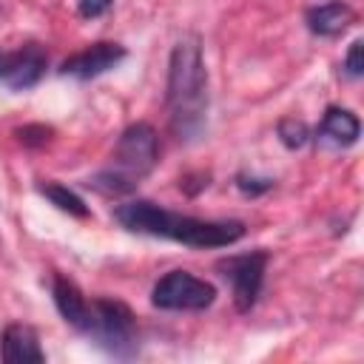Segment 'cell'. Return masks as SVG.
Instances as JSON below:
<instances>
[{
    "mask_svg": "<svg viewBox=\"0 0 364 364\" xmlns=\"http://www.w3.org/2000/svg\"><path fill=\"white\" fill-rule=\"evenodd\" d=\"M171 131L182 142H193L208 125V68L202 57V40L185 34L168 63V91H165Z\"/></svg>",
    "mask_w": 364,
    "mask_h": 364,
    "instance_id": "1",
    "label": "cell"
},
{
    "mask_svg": "<svg viewBox=\"0 0 364 364\" xmlns=\"http://www.w3.org/2000/svg\"><path fill=\"white\" fill-rule=\"evenodd\" d=\"M114 219L134 230V233H148V236H162L182 242L188 247H228L245 236V225L236 219L228 222H213V219H196V216H182L176 210L159 208L148 199L125 202L114 210Z\"/></svg>",
    "mask_w": 364,
    "mask_h": 364,
    "instance_id": "2",
    "label": "cell"
},
{
    "mask_svg": "<svg viewBox=\"0 0 364 364\" xmlns=\"http://www.w3.org/2000/svg\"><path fill=\"white\" fill-rule=\"evenodd\" d=\"M156 159H159L156 131L148 122H134L119 134L111 165L88 176V188L102 196H125L156 168Z\"/></svg>",
    "mask_w": 364,
    "mask_h": 364,
    "instance_id": "3",
    "label": "cell"
},
{
    "mask_svg": "<svg viewBox=\"0 0 364 364\" xmlns=\"http://www.w3.org/2000/svg\"><path fill=\"white\" fill-rule=\"evenodd\" d=\"M80 333L91 336L100 347L114 355H131L136 350V318L128 304L117 299H94L88 301Z\"/></svg>",
    "mask_w": 364,
    "mask_h": 364,
    "instance_id": "4",
    "label": "cell"
},
{
    "mask_svg": "<svg viewBox=\"0 0 364 364\" xmlns=\"http://www.w3.org/2000/svg\"><path fill=\"white\" fill-rule=\"evenodd\" d=\"M151 301L159 310H205L216 301V287L188 270H171L154 284Z\"/></svg>",
    "mask_w": 364,
    "mask_h": 364,
    "instance_id": "5",
    "label": "cell"
},
{
    "mask_svg": "<svg viewBox=\"0 0 364 364\" xmlns=\"http://www.w3.org/2000/svg\"><path fill=\"white\" fill-rule=\"evenodd\" d=\"M264 264H267V253L264 250L228 256V259H222L216 264L219 273L230 282L233 304H236L239 313H247L256 304V299L262 293V282H264Z\"/></svg>",
    "mask_w": 364,
    "mask_h": 364,
    "instance_id": "6",
    "label": "cell"
},
{
    "mask_svg": "<svg viewBox=\"0 0 364 364\" xmlns=\"http://www.w3.org/2000/svg\"><path fill=\"white\" fill-rule=\"evenodd\" d=\"M46 65L48 54L40 43H26L14 51H0V82L14 91H26L40 82Z\"/></svg>",
    "mask_w": 364,
    "mask_h": 364,
    "instance_id": "7",
    "label": "cell"
},
{
    "mask_svg": "<svg viewBox=\"0 0 364 364\" xmlns=\"http://www.w3.org/2000/svg\"><path fill=\"white\" fill-rule=\"evenodd\" d=\"M122 57H125V48L119 43H94V46L71 54L68 60H63L60 74H68L77 80H91V77H100L108 68H114Z\"/></svg>",
    "mask_w": 364,
    "mask_h": 364,
    "instance_id": "8",
    "label": "cell"
},
{
    "mask_svg": "<svg viewBox=\"0 0 364 364\" xmlns=\"http://www.w3.org/2000/svg\"><path fill=\"white\" fill-rule=\"evenodd\" d=\"M0 355L9 364H26V361L40 364V361H46V353L40 347V338H37L34 327H28V324H9L3 330Z\"/></svg>",
    "mask_w": 364,
    "mask_h": 364,
    "instance_id": "9",
    "label": "cell"
},
{
    "mask_svg": "<svg viewBox=\"0 0 364 364\" xmlns=\"http://www.w3.org/2000/svg\"><path fill=\"white\" fill-rule=\"evenodd\" d=\"M318 139L321 142H330L336 148H347L353 142H358V134H361V122L353 111L347 108H338V105H330L318 122Z\"/></svg>",
    "mask_w": 364,
    "mask_h": 364,
    "instance_id": "10",
    "label": "cell"
},
{
    "mask_svg": "<svg viewBox=\"0 0 364 364\" xmlns=\"http://www.w3.org/2000/svg\"><path fill=\"white\" fill-rule=\"evenodd\" d=\"M353 9L341 0H330V3H321V6H313L307 9L304 20H307V28L318 37H338L341 31H347V26L353 23Z\"/></svg>",
    "mask_w": 364,
    "mask_h": 364,
    "instance_id": "11",
    "label": "cell"
},
{
    "mask_svg": "<svg viewBox=\"0 0 364 364\" xmlns=\"http://www.w3.org/2000/svg\"><path fill=\"white\" fill-rule=\"evenodd\" d=\"M51 293H54V304L60 310V316L71 324V327H82V318H85V310H88V299L82 296V290L65 279V276H54V284H51Z\"/></svg>",
    "mask_w": 364,
    "mask_h": 364,
    "instance_id": "12",
    "label": "cell"
},
{
    "mask_svg": "<svg viewBox=\"0 0 364 364\" xmlns=\"http://www.w3.org/2000/svg\"><path fill=\"white\" fill-rule=\"evenodd\" d=\"M40 193H43L51 205H57L60 210H65V213H71V216H80V219H85V216H88V205H85L74 191H68L65 185L43 182V185H40Z\"/></svg>",
    "mask_w": 364,
    "mask_h": 364,
    "instance_id": "13",
    "label": "cell"
},
{
    "mask_svg": "<svg viewBox=\"0 0 364 364\" xmlns=\"http://www.w3.org/2000/svg\"><path fill=\"white\" fill-rule=\"evenodd\" d=\"M276 134H279L282 145L290 148V151L301 148V145L310 139V128H307L301 119H296V117H284V119L276 125Z\"/></svg>",
    "mask_w": 364,
    "mask_h": 364,
    "instance_id": "14",
    "label": "cell"
},
{
    "mask_svg": "<svg viewBox=\"0 0 364 364\" xmlns=\"http://www.w3.org/2000/svg\"><path fill=\"white\" fill-rule=\"evenodd\" d=\"M51 128L48 125H23V128H17V136H20V142L23 145H28V148H40V145H46L48 139H51Z\"/></svg>",
    "mask_w": 364,
    "mask_h": 364,
    "instance_id": "15",
    "label": "cell"
},
{
    "mask_svg": "<svg viewBox=\"0 0 364 364\" xmlns=\"http://www.w3.org/2000/svg\"><path fill=\"white\" fill-rule=\"evenodd\" d=\"M344 71L350 77H361L364 74V43L361 40H353L350 43V51L344 57Z\"/></svg>",
    "mask_w": 364,
    "mask_h": 364,
    "instance_id": "16",
    "label": "cell"
},
{
    "mask_svg": "<svg viewBox=\"0 0 364 364\" xmlns=\"http://www.w3.org/2000/svg\"><path fill=\"white\" fill-rule=\"evenodd\" d=\"M236 188H239L245 196H259V193L270 191V188H273V182H270V179H262V176L239 173V176H236Z\"/></svg>",
    "mask_w": 364,
    "mask_h": 364,
    "instance_id": "17",
    "label": "cell"
},
{
    "mask_svg": "<svg viewBox=\"0 0 364 364\" xmlns=\"http://www.w3.org/2000/svg\"><path fill=\"white\" fill-rule=\"evenodd\" d=\"M108 9H111V0H80V14L88 20L102 17Z\"/></svg>",
    "mask_w": 364,
    "mask_h": 364,
    "instance_id": "18",
    "label": "cell"
}]
</instances>
